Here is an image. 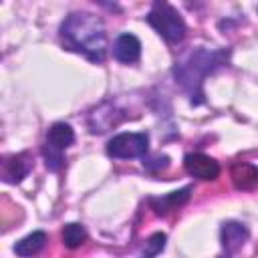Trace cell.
Segmentation results:
<instances>
[{"label":"cell","instance_id":"4fadbf2b","mask_svg":"<svg viewBox=\"0 0 258 258\" xmlns=\"http://www.w3.org/2000/svg\"><path fill=\"white\" fill-rule=\"evenodd\" d=\"M165 246V234H153L149 240H147V246L143 248V258H151L155 256L157 252H161Z\"/></svg>","mask_w":258,"mask_h":258},{"label":"cell","instance_id":"3957f363","mask_svg":"<svg viewBox=\"0 0 258 258\" xmlns=\"http://www.w3.org/2000/svg\"><path fill=\"white\" fill-rule=\"evenodd\" d=\"M75 133L71 125L67 123H54L48 133H46V145H44V157H46V167L56 171L62 165V153L64 149L73 143Z\"/></svg>","mask_w":258,"mask_h":258},{"label":"cell","instance_id":"7a4b0ae2","mask_svg":"<svg viewBox=\"0 0 258 258\" xmlns=\"http://www.w3.org/2000/svg\"><path fill=\"white\" fill-rule=\"evenodd\" d=\"M149 24L167 40V42H179L185 36V24L179 12L169 6L167 2H155L147 16Z\"/></svg>","mask_w":258,"mask_h":258},{"label":"cell","instance_id":"52a82bcc","mask_svg":"<svg viewBox=\"0 0 258 258\" xmlns=\"http://www.w3.org/2000/svg\"><path fill=\"white\" fill-rule=\"evenodd\" d=\"M113 52H115V58L121 62H127V64L135 62V60H139V54H141V42L137 40V36L125 32L115 40Z\"/></svg>","mask_w":258,"mask_h":258},{"label":"cell","instance_id":"7c38bea8","mask_svg":"<svg viewBox=\"0 0 258 258\" xmlns=\"http://www.w3.org/2000/svg\"><path fill=\"white\" fill-rule=\"evenodd\" d=\"M62 240L69 248H79L87 240V232L81 224H67L62 230Z\"/></svg>","mask_w":258,"mask_h":258},{"label":"cell","instance_id":"277c9868","mask_svg":"<svg viewBox=\"0 0 258 258\" xmlns=\"http://www.w3.org/2000/svg\"><path fill=\"white\" fill-rule=\"evenodd\" d=\"M147 143L149 139L145 133H119L109 141L107 153L117 159L141 157L147 153Z\"/></svg>","mask_w":258,"mask_h":258},{"label":"cell","instance_id":"8fae6325","mask_svg":"<svg viewBox=\"0 0 258 258\" xmlns=\"http://www.w3.org/2000/svg\"><path fill=\"white\" fill-rule=\"evenodd\" d=\"M46 244V234L44 232H32L28 234L26 238H22L20 242H16L14 246V252L22 258H28V256H34L38 254Z\"/></svg>","mask_w":258,"mask_h":258},{"label":"cell","instance_id":"30bf717a","mask_svg":"<svg viewBox=\"0 0 258 258\" xmlns=\"http://www.w3.org/2000/svg\"><path fill=\"white\" fill-rule=\"evenodd\" d=\"M187 200H189V189L185 187V189L173 191V194H169V196H163V198L151 200L149 204H151V208L155 210V214L165 216V214H169V212H173V210L181 208V206H183Z\"/></svg>","mask_w":258,"mask_h":258},{"label":"cell","instance_id":"ba28073f","mask_svg":"<svg viewBox=\"0 0 258 258\" xmlns=\"http://www.w3.org/2000/svg\"><path fill=\"white\" fill-rule=\"evenodd\" d=\"M248 240V230L240 222H226L222 226V246L228 252H236Z\"/></svg>","mask_w":258,"mask_h":258},{"label":"cell","instance_id":"5b68a950","mask_svg":"<svg viewBox=\"0 0 258 258\" xmlns=\"http://www.w3.org/2000/svg\"><path fill=\"white\" fill-rule=\"evenodd\" d=\"M185 171L198 179H216L218 173H220V165L216 159H212L210 155H204V153H189L185 157Z\"/></svg>","mask_w":258,"mask_h":258},{"label":"cell","instance_id":"9c48e42d","mask_svg":"<svg viewBox=\"0 0 258 258\" xmlns=\"http://www.w3.org/2000/svg\"><path fill=\"white\" fill-rule=\"evenodd\" d=\"M232 181L238 189H254L258 185V167L252 163H236L232 167Z\"/></svg>","mask_w":258,"mask_h":258},{"label":"cell","instance_id":"6da1fadb","mask_svg":"<svg viewBox=\"0 0 258 258\" xmlns=\"http://www.w3.org/2000/svg\"><path fill=\"white\" fill-rule=\"evenodd\" d=\"M62 42L77 52H83L91 60H103L107 48V36L103 22L93 14H71L60 28Z\"/></svg>","mask_w":258,"mask_h":258},{"label":"cell","instance_id":"8992f818","mask_svg":"<svg viewBox=\"0 0 258 258\" xmlns=\"http://www.w3.org/2000/svg\"><path fill=\"white\" fill-rule=\"evenodd\" d=\"M30 167H32V161H30L28 153H16V155H10V157H4L0 173H2L4 181L16 183L30 171Z\"/></svg>","mask_w":258,"mask_h":258}]
</instances>
